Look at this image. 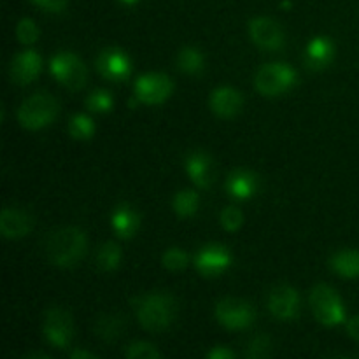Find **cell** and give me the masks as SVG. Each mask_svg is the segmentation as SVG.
<instances>
[{
    "label": "cell",
    "instance_id": "obj_18",
    "mask_svg": "<svg viewBox=\"0 0 359 359\" xmlns=\"http://www.w3.org/2000/svg\"><path fill=\"white\" fill-rule=\"evenodd\" d=\"M226 193L235 200H249L258 193L259 189V181L258 175L252 174V172L244 170V168H238L233 170L226 179Z\"/></svg>",
    "mask_w": 359,
    "mask_h": 359
},
{
    "label": "cell",
    "instance_id": "obj_36",
    "mask_svg": "<svg viewBox=\"0 0 359 359\" xmlns=\"http://www.w3.org/2000/svg\"><path fill=\"white\" fill-rule=\"evenodd\" d=\"M93 353H88V351H83V349H76L74 353H70V359H95Z\"/></svg>",
    "mask_w": 359,
    "mask_h": 359
},
{
    "label": "cell",
    "instance_id": "obj_23",
    "mask_svg": "<svg viewBox=\"0 0 359 359\" xmlns=\"http://www.w3.org/2000/svg\"><path fill=\"white\" fill-rule=\"evenodd\" d=\"M172 207H174V212L179 217L195 216L200 207L198 193L193 191V189H182V191L175 193L174 200H172Z\"/></svg>",
    "mask_w": 359,
    "mask_h": 359
},
{
    "label": "cell",
    "instance_id": "obj_3",
    "mask_svg": "<svg viewBox=\"0 0 359 359\" xmlns=\"http://www.w3.org/2000/svg\"><path fill=\"white\" fill-rule=\"evenodd\" d=\"M60 112V104L53 95L37 93L25 98L18 109V121L25 130H41L51 125Z\"/></svg>",
    "mask_w": 359,
    "mask_h": 359
},
{
    "label": "cell",
    "instance_id": "obj_21",
    "mask_svg": "<svg viewBox=\"0 0 359 359\" xmlns=\"http://www.w3.org/2000/svg\"><path fill=\"white\" fill-rule=\"evenodd\" d=\"M333 272L344 279H359V251L356 249H344L330 259Z\"/></svg>",
    "mask_w": 359,
    "mask_h": 359
},
{
    "label": "cell",
    "instance_id": "obj_32",
    "mask_svg": "<svg viewBox=\"0 0 359 359\" xmlns=\"http://www.w3.org/2000/svg\"><path fill=\"white\" fill-rule=\"evenodd\" d=\"M242 223H244V216H242V210L238 207L230 205L221 212V226L230 233L237 231L242 226Z\"/></svg>",
    "mask_w": 359,
    "mask_h": 359
},
{
    "label": "cell",
    "instance_id": "obj_1",
    "mask_svg": "<svg viewBox=\"0 0 359 359\" xmlns=\"http://www.w3.org/2000/svg\"><path fill=\"white\" fill-rule=\"evenodd\" d=\"M88 249V238L81 228L69 226L56 230L46 242V255L55 266L70 269L84 258Z\"/></svg>",
    "mask_w": 359,
    "mask_h": 359
},
{
    "label": "cell",
    "instance_id": "obj_29",
    "mask_svg": "<svg viewBox=\"0 0 359 359\" xmlns=\"http://www.w3.org/2000/svg\"><path fill=\"white\" fill-rule=\"evenodd\" d=\"M189 258L184 251L177 248H170L163 252L161 256V265L165 266L170 272H179V270H184L188 266Z\"/></svg>",
    "mask_w": 359,
    "mask_h": 359
},
{
    "label": "cell",
    "instance_id": "obj_4",
    "mask_svg": "<svg viewBox=\"0 0 359 359\" xmlns=\"http://www.w3.org/2000/svg\"><path fill=\"white\" fill-rule=\"evenodd\" d=\"M311 307L316 319L325 326H339L346 323V309L342 300L328 284H318L311 293Z\"/></svg>",
    "mask_w": 359,
    "mask_h": 359
},
{
    "label": "cell",
    "instance_id": "obj_33",
    "mask_svg": "<svg viewBox=\"0 0 359 359\" xmlns=\"http://www.w3.org/2000/svg\"><path fill=\"white\" fill-rule=\"evenodd\" d=\"M30 2L34 4V6H37L39 9L51 14L63 13L67 7V0H30Z\"/></svg>",
    "mask_w": 359,
    "mask_h": 359
},
{
    "label": "cell",
    "instance_id": "obj_9",
    "mask_svg": "<svg viewBox=\"0 0 359 359\" xmlns=\"http://www.w3.org/2000/svg\"><path fill=\"white\" fill-rule=\"evenodd\" d=\"M174 91V83L168 76L160 72L144 74L135 83V97L140 104L158 105L163 104L167 98H170Z\"/></svg>",
    "mask_w": 359,
    "mask_h": 359
},
{
    "label": "cell",
    "instance_id": "obj_16",
    "mask_svg": "<svg viewBox=\"0 0 359 359\" xmlns=\"http://www.w3.org/2000/svg\"><path fill=\"white\" fill-rule=\"evenodd\" d=\"M186 172L198 188H209L216 179V165L203 151H195L186 158Z\"/></svg>",
    "mask_w": 359,
    "mask_h": 359
},
{
    "label": "cell",
    "instance_id": "obj_5",
    "mask_svg": "<svg viewBox=\"0 0 359 359\" xmlns=\"http://www.w3.org/2000/svg\"><path fill=\"white\" fill-rule=\"evenodd\" d=\"M298 74L287 63H269L256 74V88L265 97H279L297 84Z\"/></svg>",
    "mask_w": 359,
    "mask_h": 359
},
{
    "label": "cell",
    "instance_id": "obj_17",
    "mask_svg": "<svg viewBox=\"0 0 359 359\" xmlns=\"http://www.w3.org/2000/svg\"><path fill=\"white\" fill-rule=\"evenodd\" d=\"M209 104L210 109L221 118H233L241 112L242 105H244V97L235 88L221 86L212 91Z\"/></svg>",
    "mask_w": 359,
    "mask_h": 359
},
{
    "label": "cell",
    "instance_id": "obj_25",
    "mask_svg": "<svg viewBox=\"0 0 359 359\" xmlns=\"http://www.w3.org/2000/svg\"><path fill=\"white\" fill-rule=\"evenodd\" d=\"M121 248L114 242H105L97 252V266L102 272H114L121 263Z\"/></svg>",
    "mask_w": 359,
    "mask_h": 359
},
{
    "label": "cell",
    "instance_id": "obj_15",
    "mask_svg": "<svg viewBox=\"0 0 359 359\" xmlns=\"http://www.w3.org/2000/svg\"><path fill=\"white\" fill-rule=\"evenodd\" d=\"M34 226V219L30 214L18 207H7L0 216V233L9 241H18L28 235Z\"/></svg>",
    "mask_w": 359,
    "mask_h": 359
},
{
    "label": "cell",
    "instance_id": "obj_20",
    "mask_svg": "<svg viewBox=\"0 0 359 359\" xmlns=\"http://www.w3.org/2000/svg\"><path fill=\"white\" fill-rule=\"evenodd\" d=\"M111 226L119 238H132L140 228V216L130 205H118L111 216Z\"/></svg>",
    "mask_w": 359,
    "mask_h": 359
},
{
    "label": "cell",
    "instance_id": "obj_8",
    "mask_svg": "<svg viewBox=\"0 0 359 359\" xmlns=\"http://www.w3.org/2000/svg\"><path fill=\"white\" fill-rule=\"evenodd\" d=\"M42 333L53 347L67 349L74 339L72 316L65 309H49L44 316V323H42Z\"/></svg>",
    "mask_w": 359,
    "mask_h": 359
},
{
    "label": "cell",
    "instance_id": "obj_30",
    "mask_svg": "<svg viewBox=\"0 0 359 359\" xmlns=\"http://www.w3.org/2000/svg\"><path fill=\"white\" fill-rule=\"evenodd\" d=\"M125 356L128 359H161L163 354L149 342H133L125 351Z\"/></svg>",
    "mask_w": 359,
    "mask_h": 359
},
{
    "label": "cell",
    "instance_id": "obj_27",
    "mask_svg": "<svg viewBox=\"0 0 359 359\" xmlns=\"http://www.w3.org/2000/svg\"><path fill=\"white\" fill-rule=\"evenodd\" d=\"M273 342L269 335H256L249 340L245 346V358L249 359H262L272 356Z\"/></svg>",
    "mask_w": 359,
    "mask_h": 359
},
{
    "label": "cell",
    "instance_id": "obj_26",
    "mask_svg": "<svg viewBox=\"0 0 359 359\" xmlns=\"http://www.w3.org/2000/svg\"><path fill=\"white\" fill-rule=\"evenodd\" d=\"M69 133L72 139L90 140L95 135L93 119L86 114H76L69 121Z\"/></svg>",
    "mask_w": 359,
    "mask_h": 359
},
{
    "label": "cell",
    "instance_id": "obj_31",
    "mask_svg": "<svg viewBox=\"0 0 359 359\" xmlns=\"http://www.w3.org/2000/svg\"><path fill=\"white\" fill-rule=\"evenodd\" d=\"M16 37L25 46L35 44L39 39V27L35 25V21L30 18H23L16 27Z\"/></svg>",
    "mask_w": 359,
    "mask_h": 359
},
{
    "label": "cell",
    "instance_id": "obj_35",
    "mask_svg": "<svg viewBox=\"0 0 359 359\" xmlns=\"http://www.w3.org/2000/svg\"><path fill=\"white\" fill-rule=\"evenodd\" d=\"M347 333H349L351 339L359 342V316H354L347 321Z\"/></svg>",
    "mask_w": 359,
    "mask_h": 359
},
{
    "label": "cell",
    "instance_id": "obj_6",
    "mask_svg": "<svg viewBox=\"0 0 359 359\" xmlns=\"http://www.w3.org/2000/svg\"><path fill=\"white\" fill-rule=\"evenodd\" d=\"M49 69H51L53 77L58 81L60 84H63L69 90H81V88L86 86L88 79V70L86 65L81 62V58L74 53L62 51L58 55H55L49 63Z\"/></svg>",
    "mask_w": 359,
    "mask_h": 359
},
{
    "label": "cell",
    "instance_id": "obj_28",
    "mask_svg": "<svg viewBox=\"0 0 359 359\" xmlns=\"http://www.w3.org/2000/svg\"><path fill=\"white\" fill-rule=\"evenodd\" d=\"M86 107L88 111L97 112V114H105V112H111L112 107H114V98L111 97L107 90H95L93 93L88 95Z\"/></svg>",
    "mask_w": 359,
    "mask_h": 359
},
{
    "label": "cell",
    "instance_id": "obj_13",
    "mask_svg": "<svg viewBox=\"0 0 359 359\" xmlns=\"http://www.w3.org/2000/svg\"><path fill=\"white\" fill-rule=\"evenodd\" d=\"M231 265V252L224 245L210 244L200 249L195 256V269L203 277H217Z\"/></svg>",
    "mask_w": 359,
    "mask_h": 359
},
{
    "label": "cell",
    "instance_id": "obj_34",
    "mask_svg": "<svg viewBox=\"0 0 359 359\" xmlns=\"http://www.w3.org/2000/svg\"><path fill=\"white\" fill-rule=\"evenodd\" d=\"M207 358H209V359H233L235 353H233V351L228 349V347L217 346V347H214V349H210L209 353H207Z\"/></svg>",
    "mask_w": 359,
    "mask_h": 359
},
{
    "label": "cell",
    "instance_id": "obj_19",
    "mask_svg": "<svg viewBox=\"0 0 359 359\" xmlns=\"http://www.w3.org/2000/svg\"><path fill=\"white\" fill-rule=\"evenodd\" d=\"M335 58V46L328 37H314L305 49V63L312 70H323Z\"/></svg>",
    "mask_w": 359,
    "mask_h": 359
},
{
    "label": "cell",
    "instance_id": "obj_24",
    "mask_svg": "<svg viewBox=\"0 0 359 359\" xmlns=\"http://www.w3.org/2000/svg\"><path fill=\"white\" fill-rule=\"evenodd\" d=\"M123 328H125V321H123L121 316H100L97 319V325H95V333H97L100 339L107 340H116L123 333Z\"/></svg>",
    "mask_w": 359,
    "mask_h": 359
},
{
    "label": "cell",
    "instance_id": "obj_12",
    "mask_svg": "<svg viewBox=\"0 0 359 359\" xmlns=\"http://www.w3.org/2000/svg\"><path fill=\"white\" fill-rule=\"evenodd\" d=\"M95 65L104 79L114 81V83L128 79L130 72H132V62H130L128 55L118 48L102 49L100 55L95 60Z\"/></svg>",
    "mask_w": 359,
    "mask_h": 359
},
{
    "label": "cell",
    "instance_id": "obj_11",
    "mask_svg": "<svg viewBox=\"0 0 359 359\" xmlns=\"http://www.w3.org/2000/svg\"><path fill=\"white\" fill-rule=\"evenodd\" d=\"M269 309L272 316L279 321H293L300 316L302 302L300 294L290 284H280L270 291Z\"/></svg>",
    "mask_w": 359,
    "mask_h": 359
},
{
    "label": "cell",
    "instance_id": "obj_37",
    "mask_svg": "<svg viewBox=\"0 0 359 359\" xmlns=\"http://www.w3.org/2000/svg\"><path fill=\"white\" fill-rule=\"evenodd\" d=\"M27 358L28 359H49L48 354H44V353H30V354H27Z\"/></svg>",
    "mask_w": 359,
    "mask_h": 359
},
{
    "label": "cell",
    "instance_id": "obj_14",
    "mask_svg": "<svg viewBox=\"0 0 359 359\" xmlns=\"http://www.w3.org/2000/svg\"><path fill=\"white\" fill-rule=\"evenodd\" d=\"M42 70V58L37 51L34 49H27L21 51L11 60L9 65V76L13 83L25 86V84L34 83L39 77Z\"/></svg>",
    "mask_w": 359,
    "mask_h": 359
},
{
    "label": "cell",
    "instance_id": "obj_10",
    "mask_svg": "<svg viewBox=\"0 0 359 359\" xmlns=\"http://www.w3.org/2000/svg\"><path fill=\"white\" fill-rule=\"evenodd\" d=\"M249 35L258 48L265 51H279L286 44L283 27L272 18H255L249 21Z\"/></svg>",
    "mask_w": 359,
    "mask_h": 359
},
{
    "label": "cell",
    "instance_id": "obj_2",
    "mask_svg": "<svg viewBox=\"0 0 359 359\" xmlns=\"http://www.w3.org/2000/svg\"><path fill=\"white\" fill-rule=\"evenodd\" d=\"M135 316L147 332L161 333L170 328L177 316L175 298L168 293H149L133 302Z\"/></svg>",
    "mask_w": 359,
    "mask_h": 359
},
{
    "label": "cell",
    "instance_id": "obj_7",
    "mask_svg": "<svg viewBox=\"0 0 359 359\" xmlns=\"http://www.w3.org/2000/svg\"><path fill=\"white\" fill-rule=\"evenodd\" d=\"M256 311L249 302L238 298H224L216 305V319L226 330H245L255 323Z\"/></svg>",
    "mask_w": 359,
    "mask_h": 359
},
{
    "label": "cell",
    "instance_id": "obj_38",
    "mask_svg": "<svg viewBox=\"0 0 359 359\" xmlns=\"http://www.w3.org/2000/svg\"><path fill=\"white\" fill-rule=\"evenodd\" d=\"M119 2L125 4V6H135V4L139 2V0H119Z\"/></svg>",
    "mask_w": 359,
    "mask_h": 359
},
{
    "label": "cell",
    "instance_id": "obj_22",
    "mask_svg": "<svg viewBox=\"0 0 359 359\" xmlns=\"http://www.w3.org/2000/svg\"><path fill=\"white\" fill-rule=\"evenodd\" d=\"M205 67V58L200 49L191 48H182L177 55V69L181 72L188 74V76H200Z\"/></svg>",
    "mask_w": 359,
    "mask_h": 359
}]
</instances>
